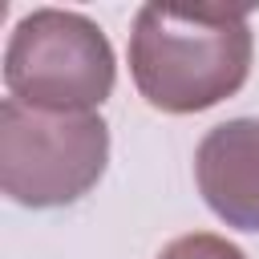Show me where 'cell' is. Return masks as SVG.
<instances>
[{
  "mask_svg": "<svg viewBox=\"0 0 259 259\" xmlns=\"http://www.w3.org/2000/svg\"><path fill=\"white\" fill-rule=\"evenodd\" d=\"M251 8L142 4L130 32L138 93L166 113H198L239 93L251 73Z\"/></svg>",
  "mask_w": 259,
  "mask_h": 259,
  "instance_id": "1",
  "label": "cell"
},
{
  "mask_svg": "<svg viewBox=\"0 0 259 259\" xmlns=\"http://www.w3.org/2000/svg\"><path fill=\"white\" fill-rule=\"evenodd\" d=\"M109 162V125L97 113H49L4 97L0 186L12 202L45 210L77 202Z\"/></svg>",
  "mask_w": 259,
  "mask_h": 259,
  "instance_id": "2",
  "label": "cell"
},
{
  "mask_svg": "<svg viewBox=\"0 0 259 259\" xmlns=\"http://www.w3.org/2000/svg\"><path fill=\"white\" fill-rule=\"evenodd\" d=\"M113 49L81 12L36 8L12 28L4 49V85L32 109L93 113L113 93Z\"/></svg>",
  "mask_w": 259,
  "mask_h": 259,
  "instance_id": "3",
  "label": "cell"
},
{
  "mask_svg": "<svg viewBox=\"0 0 259 259\" xmlns=\"http://www.w3.org/2000/svg\"><path fill=\"white\" fill-rule=\"evenodd\" d=\"M194 182L227 227L259 231V117L214 125L194 150Z\"/></svg>",
  "mask_w": 259,
  "mask_h": 259,
  "instance_id": "4",
  "label": "cell"
},
{
  "mask_svg": "<svg viewBox=\"0 0 259 259\" xmlns=\"http://www.w3.org/2000/svg\"><path fill=\"white\" fill-rule=\"evenodd\" d=\"M158 259H247L235 243H227L223 235H210V231H194V235H182L174 243H166L158 251Z\"/></svg>",
  "mask_w": 259,
  "mask_h": 259,
  "instance_id": "5",
  "label": "cell"
}]
</instances>
